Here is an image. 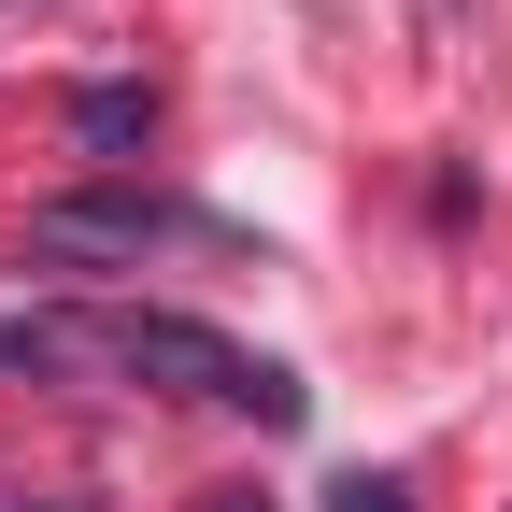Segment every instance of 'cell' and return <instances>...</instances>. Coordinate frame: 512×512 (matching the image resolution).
Masks as SVG:
<instances>
[{
	"label": "cell",
	"instance_id": "obj_1",
	"mask_svg": "<svg viewBox=\"0 0 512 512\" xmlns=\"http://www.w3.org/2000/svg\"><path fill=\"white\" fill-rule=\"evenodd\" d=\"M86 342H100V370H128V384H157V399H214V413H256V427H299L313 413V384L285 370V356H242L228 328H200V313H86Z\"/></svg>",
	"mask_w": 512,
	"mask_h": 512
},
{
	"label": "cell",
	"instance_id": "obj_2",
	"mask_svg": "<svg viewBox=\"0 0 512 512\" xmlns=\"http://www.w3.org/2000/svg\"><path fill=\"white\" fill-rule=\"evenodd\" d=\"M143 242H228L214 214L157 200V185H86V200H43L29 214V256H143Z\"/></svg>",
	"mask_w": 512,
	"mask_h": 512
},
{
	"label": "cell",
	"instance_id": "obj_3",
	"mask_svg": "<svg viewBox=\"0 0 512 512\" xmlns=\"http://www.w3.org/2000/svg\"><path fill=\"white\" fill-rule=\"evenodd\" d=\"M143 128H157V86H86V100H72V143H86V157H128Z\"/></svg>",
	"mask_w": 512,
	"mask_h": 512
},
{
	"label": "cell",
	"instance_id": "obj_4",
	"mask_svg": "<svg viewBox=\"0 0 512 512\" xmlns=\"http://www.w3.org/2000/svg\"><path fill=\"white\" fill-rule=\"evenodd\" d=\"M328 512H413V498L384 484V470H356V484H328Z\"/></svg>",
	"mask_w": 512,
	"mask_h": 512
},
{
	"label": "cell",
	"instance_id": "obj_5",
	"mask_svg": "<svg viewBox=\"0 0 512 512\" xmlns=\"http://www.w3.org/2000/svg\"><path fill=\"white\" fill-rule=\"evenodd\" d=\"M214 512H271V498H256V484H228V498H214Z\"/></svg>",
	"mask_w": 512,
	"mask_h": 512
},
{
	"label": "cell",
	"instance_id": "obj_6",
	"mask_svg": "<svg viewBox=\"0 0 512 512\" xmlns=\"http://www.w3.org/2000/svg\"><path fill=\"white\" fill-rule=\"evenodd\" d=\"M29 512H100V498H29Z\"/></svg>",
	"mask_w": 512,
	"mask_h": 512
}]
</instances>
